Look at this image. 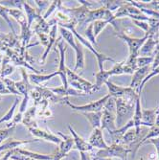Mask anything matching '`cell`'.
<instances>
[{
	"label": "cell",
	"mask_w": 159,
	"mask_h": 160,
	"mask_svg": "<svg viewBox=\"0 0 159 160\" xmlns=\"http://www.w3.org/2000/svg\"><path fill=\"white\" fill-rule=\"evenodd\" d=\"M66 74H67L68 85H70L72 88H74L78 91H82L85 94H90L96 91L94 83L84 80L73 70L67 68Z\"/></svg>",
	"instance_id": "obj_1"
},
{
	"label": "cell",
	"mask_w": 159,
	"mask_h": 160,
	"mask_svg": "<svg viewBox=\"0 0 159 160\" xmlns=\"http://www.w3.org/2000/svg\"><path fill=\"white\" fill-rule=\"evenodd\" d=\"M132 150L128 146L121 144H112L108 146L106 150H100L92 159L97 158H112V157H119L122 160H127V154L132 152Z\"/></svg>",
	"instance_id": "obj_2"
},
{
	"label": "cell",
	"mask_w": 159,
	"mask_h": 160,
	"mask_svg": "<svg viewBox=\"0 0 159 160\" xmlns=\"http://www.w3.org/2000/svg\"><path fill=\"white\" fill-rule=\"evenodd\" d=\"M109 97H110V95L107 94V95L102 97V98L97 100V101L91 102V103L83 105V106H76L74 104H72V103H70L68 98H67L63 104L67 105L70 108H72V109L75 110V111H80V112H82V113L99 112V111H102V109L104 108V106L106 104V102L109 99Z\"/></svg>",
	"instance_id": "obj_3"
},
{
	"label": "cell",
	"mask_w": 159,
	"mask_h": 160,
	"mask_svg": "<svg viewBox=\"0 0 159 160\" xmlns=\"http://www.w3.org/2000/svg\"><path fill=\"white\" fill-rule=\"evenodd\" d=\"M64 40H62V38H59V41L57 43V46L59 48L60 51V65H59V69H57V72H59L60 77L62 79V86L64 88H69L68 85V81H67V74H66V70L67 67L65 65V52H66V47L64 46Z\"/></svg>",
	"instance_id": "obj_4"
},
{
	"label": "cell",
	"mask_w": 159,
	"mask_h": 160,
	"mask_svg": "<svg viewBox=\"0 0 159 160\" xmlns=\"http://www.w3.org/2000/svg\"><path fill=\"white\" fill-rule=\"evenodd\" d=\"M29 132H30L34 136L37 137L38 139H43L45 141H49L52 142L54 144L57 145H60L62 141V138L57 137V135H55L54 133H52L50 130L48 129H42L40 128H29Z\"/></svg>",
	"instance_id": "obj_5"
},
{
	"label": "cell",
	"mask_w": 159,
	"mask_h": 160,
	"mask_svg": "<svg viewBox=\"0 0 159 160\" xmlns=\"http://www.w3.org/2000/svg\"><path fill=\"white\" fill-rule=\"evenodd\" d=\"M38 139L36 140H17L13 138H8L0 145V152H4L8 151H13L17 148H20L26 144H30L34 142H37Z\"/></svg>",
	"instance_id": "obj_6"
},
{
	"label": "cell",
	"mask_w": 159,
	"mask_h": 160,
	"mask_svg": "<svg viewBox=\"0 0 159 160\" xmlns=\"http://www.w3.org/2000/svg\"><path fill=\"white\" fill-rule=\"evenodd\" d=\"M88 143L94 148L99 150H106L108 148V145L105 142L103 136V130L101 128H94L92 130V133L88 139Z\"/></svg>",
	"instance_id": "obj_7"
},
{
	"label": "cell",
	"mask_w": 159,
	"mask_h": 160,
	"mask_svg": "<svg viewBox=\"0 0 159 160\" xmlns=\"http://www.w3.org/2000/svg\"><path fill=\"white\" fill-rule=\"evenodd\" d=\"M151 71H152V66L151 65L138 68L133 73L132 80L131 84H129L128 87H131V88L136 90L140 86V84L142 83V82L144 81V79H145L149 75V72H151Z\"/></svg>",
	"instance_id": "obj_8"
},
{
	"label": "cell",
	"mask_w": 159,
	"mask_h": 160,
	"mask_svg": "<svg viewBox=\"0 0 159 160\" xmlns=\"http://www.w3.org/2000/svg\"><path fill=\"white\" fill-rule=\"evenodd\" d=\"M116 114L109 112L108 110L103 108V116H102V124H101V129H107L108 132L116 130Z\"/></svg>",
	"instance_id": "obj_9"
},
{
	"label": "cell",
	"mask_w": 159,
	"mask_h": 160,
	"mask_svg": "<svg viewBox=\"0 0 159 160\" xmlns=\"http://www.w3.org/2000/svg\"><path fill=\"white\" fill-rule=\"evenodd\" d=\"M68 129H69V132H70L72 137H73V139H74L75 147H76V149H77L80 152H90V151L93 150V147L91 146V145H90L87 141H85L82 137H81V136L75 132L74 128H72L70 125L68 126Z\"/></svg>",
	"instance_id": "obj_10"
},
{
	"label": "cell",
	"mask_w": 159,
	"mask_h": 160,
	"mask_svg": "<svg viewBox=\"0 0 159 160\" xmlns=\"http://www.w3.org/2000/svg\"><path fill=\"white\" fill-rule=\"evenodd\" d=\"M22 124L27 127V128H37V107L34 105L30 108H28L24 114H23V119Z\"/></svg>",
	"instance_id": "obj_11"
},
{
	"label": "cell",
	"mask_w": 159,
	"mask_h": 160,
	"mask_svg": "<svg viewBox=\"0 0 159 160\" xmlns=\"http://www.w3.org/2000/svg\"><path fill=\"white\" fill-rule=\"evenodd\" d=\"M20 29H21V33H20V37H19V40L21 43V46L23 48H28L30 46H34V45H37L38 43H35V44H31L29 45V42H30L31 38L34 35V32L31 30L30 28L28 27V23H23L20 25Z\"/></svg>",
	"instance_id": "obj_12"
},
{
	"label": "cell",
	"mask_w": 159,
	"mask_h": 160,
	"mask_svg": "<svg viewBox=\"0 0 159 160\" xmlns=\"http://www.w3.org/2000/svg\"><path fill=\"white\" fill-rule=\"evenodd\" d=\"M157 112H158V108L154 109H143L141 126H146V127H151V128L154 127Z\"/></svg>",
	"instance_id": "obj_13"
},
{
	"label": "cell",
	"mask_w": 159,
	"mask_h": 160,
	"mask_svg": "<svg viewBox=\"0 0 159 160\" xmlns=\"http://www.w3.org/2000/svg\"><path fill=\"white\" fill-rule=\"evenodd\" d=\"M132 121L135 128V132L137 137H139L141 130V123H142V108H141V99L140 97L136 100V104L134 108V112L132 115Z\"/></svg>",
	"instance_id": "obj_14"
},
{
	"label": "cell",
	"mask_w": 159,
	"mask_h": 160,
	"mask_svg": "<svg viewBox=\"0 0 159 160\" xmlns=\"http://www.w3.org/2000/svg\"><path fill=\"white\" fill-rule=\"evenodd\" d=\"M157 40H155L152 38H148L147 40L144 42V44L139 50L138 57H149L152 56V53L154 52V49L157 45Z\"/></svg>",
	"instance_id": "obj_15"
},
{
	"label": "cell",
	"mask_w": 159,
	"mask_h": 160,
	"mask_svg": "<svg viewBox=\"0 0 159 160\" xmlns=\"http://www.w3.org/2000/svg\"><path fill=\"white\" fill-rule=\"evenodd\" d=\"M107 11V10L104 6L101 7V8H98L96 10H89L88 16H87V18H86V20L84 22V25L93 23V22H95L97 20H102V19H104L105 17H106Z\"/></svg>",
	"instance_id": "obj_16"
},
{
	"label": "cell",
	"mask_w": 159,
	"mask_h": 160,
	"mask_svg": "<svg viewBox=\"0 0 159 160\" xmlns=\"http://www.w3.org/2000/svg\"><path fill=\"white\" fill-rule=\"evenodd\" d=\"M14 69H16V65H13L11 62V60L9 59L8 56H4L1 62V68H0V79H5L7 76L13 73Z\"/></svg>",
	"instance_id": "obj_17"
},
{
	"label": "cell",
	"mask_w": 159,
	"mask_h": 160,
	"mask_svg": "<svg viewBox=\"0 0 159 160\" xmlns=\"http://www.w3.org/2000/svg\"><path fill=\"white\" fill-rule=\"evenodd\" d=\"M50 90L55 93L56 95L60 96V97H69V96H84L85 93L82 92V91H78L72 87H69V88H64L63 86L61 87H57V88H50Z\"/></svg>",
	"instance_id": "obj_18"
},
{
	"label": "cell",
	"mask_w": 159,
	"mask_h": 160,
	"mask_svg": "<svg viewBox=\"0 0 159 160\" xmlns=\"http://www.w3.org/2000/svg\"><path fill=\"white\" fill-rule=\"evenodd\" d=\"M57 26H59L57 24H55V25H53V26H52V28H51V30H50V32H49V41H48V45L46 46L44 53H43V55H42V56H41V58H40V62H41L42 63L46 61V59H47L48 54H49V52H50L51 48L53 47L54 43L56 42L57 31Z\"/></svg>",
	"instance_id": "obj_19"
},
{
	"label": "cell",
	"mask_w": 159,
	"mask_h": 160,
	"mask_svg": "<svg viewBox=\"0 0 159 160\" xmlns=\"http://www.w3.org/2000/svg\"><path fill=\"white\" fill-rule=\"evenodd\" d=\"M13 152L21 154V155H25L28 157L34 158L36 160H52V155L51 154H42V153H38V152H35L32 151H29L26 149H21V148H17L16 150H13Z\"/></svg>",
	"instance_id": "obj_20"
},
{
	"label": "cell",
	"mask_w": 159,
	"mask_h": 160,
	"mask_svg": "<svg viewBox=\"0 0 159 160\" xmlns=\"http://www.w3.org/2000/svg\"><path fill=\"white\" fill-rule=\"evenodd\" d=\"M85 118L87 119L92 127V128H101V124H102V116L103 111L99 112H88V113H82Z\"/></svg>",
	"instance_id": "obj_21"
},
{
	"label": "cell",
	"mask_w": 159,
	"mask_h": 160,
	"mask_svg": "<svg viewBox=\"0 0 159 160\" xmlns=\"http://www.w3.org/2000/svg\"><path fill=\"white\" fill-rule=\"evenodd\" d=\"M76 53V64L73 69L74 72H77L79 69L82 70L84 68V54H83V46L77 40V48L75 50Z\"/></svg>",
	"instance_id": "obj_22"
},
{
	"label": "cell",
	"mask_w": 159,
	"mask_h": 160,
	"mask_svg": "<svg viewBox=\"0 0 159 160\" xmlns=\"http://www.w3.org/2000/svg\"><path fill=\"white\" fill-rule=\"evenodd\" d=\"M105 84L107 86V89L109 91L108 94L113 98H121L125 95V93L127 91V87H122V86L116 85L110 81H107Z\"/></svg>",
	"instance_id": "obj_23"
},
{
	"label": "cell",
	"mask_w": 159,
	"mask_h": 160,
	"mask_svg": "<svg viewBox=\"0 0 159 160\" xmlns=\"http://www.w3.org/2000/svg\"><path fill=\"white\" fill-rule=\"evenodd\" d=\"M56 76H60L59 72L57 71H55L51 74H48V75H37V74H30L29 75V80H30V82L31 83H35L37 85L38 84H41L42 82H47L51 79H53L54 77Z\"/></svg>",
	"instance_id": "obj_24"
},
{
	"label": "cell",
	"mask_w": 159,
	"mask_h": 160,
	"mask_svg": "<svg viewBox=\"0 0 159 160\" xmlns=\"http://www.w3.org/2000/svg\"><path fill=\"white\" fill-rule=\"evenodd\" d=\"M23 9H24L25 14H26V18H27L28 27L31 29L33 22L37 18V17L39 16V14L37 13L36 9H34L32 6L29 5L26 1H24V3H23Z\"/></svg>",
	"instance_id": "obj_25"
},
{
	"label": "cell",
	"mask_w": 159,
	"mask_h": 160,
	"mask_svg": "<svg viewBox=\"0 0 159 160\" xmlns=\"http://www.w3.org/2000/svg\"><path fill=\"white\" fill-rule=\"evenodd\" d=\"M111 76L112 75H111L110 70H105V69L100 70L96 74V82L94 83L96 91L99 90L101 87H102V85L105 84L108 81L109 77H111Z\"/></svg>",
	"instance_id": "obj_26"
},
{
	"label": "cell",
	"mask_w": 159,
	"mask_h": 160,
	"mask_svg": "<svg viewBox=\"0 0 159 160\" xmlns=\"http://www.w3.org/2000/svg\"><path fill=\"white\" fill-rule=\"evenodd\" d=\"M59 29H60V33L62 35V38H63L75 51L77 48V39H76L75 36L73 35V33H72L70 30H68V29H65L63 27H60Z\"/></svg>",
	"instance_id": "obj_27"
},
{
	"label": "cell",
	"mask_w": 159,
	"mask_h": 160,
	"mask_svg": "<svg viewBox=\"0 0 159 160\" xmlns=\"http://www.w3.org/2000/svg\"><path fill=\"white\" fill-rule=\"evenodd\" d=\"M9 16L12 17V18H13L16 19L20 25L27 22V18H26V14L24 13L23 10L11 8V9L9 10ZM27 23H28V22H27Z\"/></svg>",
	"instance_id": "obj_28"
},
{
	"label": "cell",
	"mask_w": 159,
	"mask_h": 160,
	"mask_svg": "<svg viewBox=\"0 0 159 160\" xmlns=\"http://www.w3.org/2000/svg\"><path fill=\"white\" fill-rule=\"evenodd\" d=\"M9 10H10L9 8H7V7H5V6L0 4V17H1L7 22L8 26L11 28V30H12V34H13L14 36H17L16 30H14V28L12 26V23L11 21V18L9 16Z\"/></svg>",
	"instance_id": "obj_29"
},
{
	"label": "cell",
	"mask_w": 159,
	"mask_h": 160,
	"mask_svg": "<svg viewBox=\"0 0 159 160\" xmlns=\"http://www.w3.org/2000/svg\"><path fill=\"white\" fill-rule=\"evenodd\" d=\"M137 135H136V132H135V130H133V132H132V130H129V132H127L123 137L121 138L119 144L121 145H125V146H128L129 147V145L132 144L133 142L136 141L137 139Z\"/></svg>",
	"instance_id": "obj_30"
},
{
	"label": "cell",
	"mask_w": 159,
	"mask_h": 160,
	"mask_svg": "<svg viewBox=\"0 0 159 160\" xmlns=\"http://www.w3.org/2000/svg\"><path fill=\"white\" fill-rule=\"evenodd\" d=\"M19 102V99L18 98H16L14 100L12 106L9 108V110L6 112V114L3 116L2 118H0V124L1 123H4V122H8V121H12V118H13V115H14V111H16V108L17 107V104Z\"/></svg>",
	"instance_id": "obj_31"
},
{
	"label": "cell",
	"mask_w": 159,
	"mask_h": 160,
	"mask_svg": "<svg viewBox=\"0 0 159 160\" xmlns=\"http://www.w3.org/2000/svg\"><path fill=\"white\" fill-rule=\"evenodd\" d=\"M110 24L107 20H105V19H102V20H97L95 22H93V31H94V35H95V38H97L104 29L107 27V25Z\"/></svg>",
	"instance_id": "obj_32"
},
{
	"label": "cell",
	"mask_w": 159,
	"mask_h": 160,
	"mask_svg": "<svg viewBox=\"0 0 159 160\" xmlns=\"http://www.w3.org/2000/svg\"><path fill=\"white\" fill-rule=\"evenodd\" d=\"M154 61L153 56H149V57H138L136 60V65L137 68L145 67V66H150L152 64Z\"/></svg>",
	"instance_id": "obj_33"
},
{
	"label": "cell",
	"mask_w": 159,
	"mask_h": 160,
	"mask_svg": "<svg viewBox=\"0 0 159 160\" xmlns=\"http://www.w3.org/2000/svg\"><path fill=\"white\" fill-rule=\"evenodd\" d=\"M157 75H159V65L157 66V67H155L154 69H152L151 72H150V74L144 79V81L142 82V83L140 84V86L138 87V88L136 89V92H137V94L138 95H140L141 96V93H142V90H143V88H144V85L146 84V82H148V81H150L152 78H153L154 76H157Z\"/></svg>",
	"instance_id": "obj_34"
},
{
	"label": "cell",
	"mask_w": 159,
	"mask_h": 160,
	"mask_svg": "<svg viewBox=\"0 0 159 160\" xmlns=\"http://www.w3.org/2000/svg\"><path fill=\"white\" fill-rule=\"evenodd\" d=\"M62 4V1H61V0H55V1H52V3L50 4L49 8L47 9V11L45 12V13L43 14V18H44L45 20H47L49 18V17L51 16V14L56 12L57 10H59L60 6Z\"/></svg>",
	"instance_id": "obj_35"
},
{
	"label": "cell",
	"mask_w": 159,
	"mask_h": 160,
	"mask_svg": "<svg viewBox=\"0 0 159 160\" xmlns=\"http://www.w3.org/2000/svg\"><path fill=\"white\" fill-rule=\"evenodd\" d=\"M85 38L87 39L93 46L96 47V49L98 48V43H97V40H96V38H95V35H94V31H93V23H90L89 26L86 28L85 30Z\"/></svg>",
	"instance_id": "obj_36"
},
{
	"label": "cell",
	"mask_w": 159,
	"mask_h": 160,
	"mask_svg": "<svg viewBox=\"0 0 159 160\" xmlns=\"http://www.w3.org/2000/svg\"><path fill=\"white\" fill-rule=\"evenodd\" d=\"M101 2L103 3V6L107 10L110 11L111 12H113L114 11H117L125 4V1H101Z\"/></svg>",
	"instance_id": "obj_37"
},
{
	"label": "cell",
	"mask_w": 159,
	"mask_h": 160,
	"mask_svg": "<svg viewBox=\"0 0 159 160\" xmlns=\"http://www.w3.org/2000/svg\"><path fill=\"white\" fill-rule=\"evenodd\" d=\"M3 82H5L6 86H7V88L8 90L11 92V94H13V95H17V96H21L20 93L18 92V90L17 89V86H16V82L11 80V79H8V78H5L3 80Z\"/></svg>",
	"instance_id": "obj_38"
},
{
	"label": "cell",
	"mask_w": 159,
	"mask_h": 160,
	"mask_svg": "<svg viewBox=\"0 0 159 160\" xmlns=\"http://www.w3.org/2000/svg\"><path fill=\"white\" fill-rule=\"evenodd\" d=\"M14 130V127L12 128H5L0 129V145H1L5 140L9 138L11 133Z\"/></svg>",
	"instance_id": "obj_39"
},
{
	"label": "cell",
	"mask_w": 159,
	"mask_h": 160,
	"mask_svg": "<svg viewBox=\"0 0 159 160\" xmlns=\"http://www.w3.org/2000/svg\"><path fill=\"white\" fill-rule=\"evenodd\" d=\"M104 108L108 110L109 112H112V113L116 112V103H115V98L110 96L109 99L106 102Z\"/></svg>",
	"instance_id": "obj_40"
},
{
	"label": "cell",
	"mask_w": 159,
	"mask_h": 160,
	"mask_svg": "<svg viewBox=\"0 0 159 160\" xmlns=\"http://www.w3.org/2000/svg\"><path fill=\"white\" fill-rule=\"evenodd\" d=\"M133 23H134L137 27H139V28H141V29H142L143 32H144V35L148 33V31H149V24H148V22H147V21H142V20H133Z\"/></svg>",
	"instance_id": "obj_41"
},
{
	"label": "cell",
	"mask_w": 159,
	"mask_h": 160,
	"mask_svg": "<svg viewBox=\"0 0 159 160\" xmlns=\"http://www.w3.org/2000/svg\"><path fill=\"white\" fill-rule=\"evenodd\" d=\"M38 38H39V41L40 43L43 45V46H47L48 45V41H49V34H44V33H37L36 34Z\"/></svg>",
	"instance_id": "obj_42"
},
{
	"label": "cell",
	"mask_w": 159,
	"mask_h": 160,
	"mask_svg": "<svg viewBox=\"0 0 159 160\" xmlns=\"http://www.w3.org/2000/svg\"><path fill=\"white\" fill-rule=\"evenodd\" d=\"M35 2H36V4H37V7H38V10H37V13H38V14H40L41 11L45 10L48 6H50L49 1H37V0H36Z\"/></svg>",
	"instance_id": "obj_43"
},
{
	"label": "cell",
	"mask_w": 159,
	"mask_h": 160,
	"mask_svg": "<svg viewBox=\"0 0 159 160\" xmlns=\"http://www.w3.org/2000/svg\"><path fill=\"white\" fill-rule=\"evenodd\" d=\"M9 94H11V92L8 90L3 80L0 79V95H9Z\"/></svg>",
	"instance_id": "obj_44"
},
{
	"label": "cell",
	"mask_w": 159,
	"mask_h": 160,
	"mask_svg": "<svg viewBox=\"0 0 159 160\" xmlns=\"http://www.w3.org/2000/svg\"><path fill=\"white\" fill-rule=\"evenodd\" d=\"M11 159H12V160H36L34 158L28 157V156H25V155H21V154L16 153V152H13V154L11 156Z\"/></svg>",
	"instance_id": "obj_45"
},
{
	"label": "cell",
	"mask_w": 159,
	"mask_h": 160,
	"mask_svg": "<svg viewBox=\"0 0 159 160\" xmlns=\"http://www.w3.org/2000/svg\"><path fill=\"white\" fill-rule=\"evenodd\" d=\"M145 143H152V144L154 145L155 148H156L157 155H158V160H159V137H155V138L150 139V140H148V141L145 142Z\"/></svg>",
	"instance_id": "obj_46"
},
{
	"label": "cell",
	"mask_w": 159,
	"mask_h": 160,
	"mask_svg": "<svg viewBox=\"0 0 159 160\" xmlns=\"http://www.w3.org/2000/svg\"><path fill=\"white\" fill-rule=\"evenodd\" d=\"M12 154H13V151H8L1 158H0V160H9Z\"/></svg>",
	"instance_id": "obj_47"
},
{
	"label": "cell",
	"mask_w": 159,
	"mask_h": 160,
	"mask_svg": "<svg viewBox=\"0 0 159 160\" xmlns=\"http://www.w3.org/2000/svg\"><path fill=\"white\" fill-rule=\"evenodd\" d=\"M0 51H2V52H6V48H5V46L3 45V43H2V41H1V39H0Z\"/></svg>",
	"instance_id": "obj_48"
},
{
	"label": "cell",
	"mask_w": 159,
	"mask_h": 160,
	"mask_svg": "<svg viewBox=\"0 0 159 160\" xmlns=\"http://www.w3.org/2000/svg\"><path fill=\"white\" fill-rule=\"evenodd\" d=\"M92 160H111V158H97V159H92Z\"/></svg>",
	"instance_id": "obj_49"
},
{
	"label": "cell",
	"mask_w": 159,
	"mask_h": 160,
	"mask_svg": "<svg viewBox=\"0 0 159 160\" xmlns=\"http://www.w3.org/2000/svg\"><path fill=\"white\" fill-rule=\"evenodd\" d=\"M1 62H2V59L0 58V64H1Z\"/></svg>",
	"instance_id": "obj_50"
},
{
	"label": "cell",
	"mask_w": 159,
	"mask_h": 160,
	"mask_svg": "<svg viewBox=\"0 0 159 160\" xmlns=\"http://www.w3.org/2000/svg\"><path fill=\"white\" fill-rule=\"evenodd\" d=\"M139 160H145V158H144V157H142V158H140Z\"/></svg>",
	"instance_id": "obj_51"
},
{
	"label": "cell",
	"mask_w": 159,
	"mask_h": 160,
	"mask_svg": "<svg viewBox=\"0 0 159 160\" xmlns=\"http://www.w3.org/2000/svg\"><path fill=\"white\" fill-rule=\"evenodd\" d=\"M2 153H3V152H0V155H1V154H2Z\"/></svg>",
	"instance_id": "obj_52"
}]
</instances>
